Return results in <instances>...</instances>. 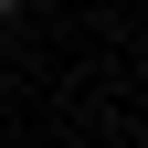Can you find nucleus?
Segmentation results:
<instances>
[{
    "mask_svg": "<svg viewBox=\"0 0 148 148\" xmlns=\"http://www.w3.org/2000/svg\"><path fill=\"white\" fill-rule=\"evenodd\" d=\"M0 11H21V0H0Z\"/></svg>",
    "mask_w": 148,
    "mask_h": 148,
    "instance_id": "obj_1",
    "label": "nucleus"
}]
</instances>
